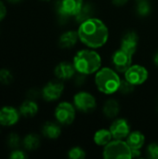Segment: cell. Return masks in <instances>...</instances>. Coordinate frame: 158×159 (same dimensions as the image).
Segmentation results:
<instances>
[{"label": "cell", "instance_id": "obj_1", "mask_svg": "<svg viewBox=\"0 0 158 159\" xmlns=\"http://www.w3.org/2000/svg\"><path fill=\"white\" fill-rule=\"evenodd\" d=\"M77 34L79 40L90 48L102 47L109 37V30L106 24L97 18H90L81 22Z\"/></svg>", "mask_w": 158, "mask_h": 159}, {"label": "cell", "instance_id": "obj_2", "mask_svg": "<svg viewBox=\"0 0 158 159\" xmlns=\"http://www.w3.org/2000/svg\"><path fill=\"white\" fill-rule=\"evenodd\" d=\"M73 63L76 72L87 75L97 73L101 69L102 58L95 50L82 49L74 55Z\"/></svg>", "mask_w": 158, "mask_h": 159}, {"label": "cell", "instance_id": "obj_3", "mask_svg": "<svg viewBox=\"0 0 158 159\" xmlns=\"http://www.w3.org/2000/svg\"><path fill=\"white\" fill-rule=\"evenodd\" d=\"M121 79L118 74L111 68L105 67L96 73L95 84L97 89L103 94L110 95L118 91Z\"/></svg>", "mask_w": 158, "mask_h": 159}, {"label": "cell", "instance_id": "obj_4", "mask_svg": "<svg viewBox=\"0 0 158 159\" xmlns=\"http://www.w3.org/2000/svg\"><path fill=\"white\" fill-rule=\"evenodd\" d=\"M102 157L106 159H130L131 149L123 140L111 141L103 148Z\"/></svg>", "mask_w": 158, "mask_h": 159}, {"label": "cell", "instance_id": "obj_5", "mask_svg": "<svg viewBox=\"0 0 158 159\" xmlns=\"http://www.w3.org/2000/svg\"><path fill=\"white\" fill-rule=\"evenodd\" d=\"M56 120L64 126L71 125L75 118V109L74 105L67 102H62L59 103L54 112Z\"/></svg>", "mask_w": 158, "mask_h": 159}, {"label": "cell", "instance_id": "obj_6", "mask_svg": "<svg viewBox=\"0 0 158 159\" xmlns=\"http://www.w3.org/2000/svg\"><path fill=\"white\" fill-rule=\"evenodd\" d=\"M74 105L80 112L91 113L95 110L97 102L92 94L87 91H81L74 96Z\"/></svg>", "mask_w": 158, "mask_h": 159}, {"label": "cell", "instance_id": "obj_7", "mask_svg": "<svg viewBox=\"0 0 158 159\" xmlns=\"http://www.w3.org/2000/svg\"><path fill=\"white\" fill-rule=\"evenodd\" d=\"M84 6V0H61L58 4V13L61 18L76 16Z\"/></svg>", "mask_w": 158, "mask_h": 159}, {"label": "cell", "instance_id": "obj_8", "mask_svg": "<svg viewBox=\"0 0 158 159\" xmlns=\"http://www.w3.org/2000/svg\"><path fill=\"white\" fill-rule=\"evenodd\" d=\"M125 79L133 84L134 86H139L143 84L148 78L147 69L139 64L131 65L125 73Z\"/></svg>", "mask_w": 158, "mask_h": 159}, {"label": "cell", "instance_id": "obj_9", "mask_svg": "<svg viewBox=\"0 0 158 159\" xmlns=\"http://www.w3.org/2000/svg\"><path fill=\"white\" fill-rule=\"evenodd\" d=\"M132 56L131 54L128 53L127 51L123 50L122 48H119L116 50L112 57L113 64L117 72L125 73L132 64Z\"/></svg>", "mask_w": 158, "mask_h": 159}, {"label": "cell", "instance_id": "obj_10", "mask_svg": "<svg viewBox=\"0 0 158 159\" xmlns=\"http://www.w3.org/2000/svg\"><path fill=\"white\" fill-rule=\"evenodd\" d=\"M64 86L60 81H50L42 89V96L47 102H54L61 98Z\"/></svg>", "mask_w": 158, "mask_h": 159}, {"label": "cell", "instance_id": "obj_11", "mask_svg": "<svg viewBox=\"0 0 158 159\" xmlns=\"http://www.w3.org/2000/svg\"><path fill=\"white\" fill-rule=\"evenodd\" d=\"M110 131L113 135V138L115 140H124L127 139L130 133V126L125 118L115 119L110 126Z\"/></svg>", "mask_w": 158, "mask_h": 159}, {"label": "cell", "instance_id": "obj_12", "mask_svg": "<svg viewBox=\"0 0 158 159\" xmlns=\"http://www.w3.org/2000/svg\"><path fill=\"white\" fill-rule=\"evenodd\" d=\"M20 111L12 106H4L0 109V125L11 127L19 121Z\"/></svg>", "mask_w": 158, "mask_h": 159}, {"label": "cell", "instance_id": "obj_13", "mask_svg": "<svg viewBox=\"0 0 158 159\" xmlns=\"http://www.w3.org/2000/svg\"><path fill=\"white\" fill-rule=\"evenodd\" d=\"M138 43H139V36L137 33L135 31H128L121 39L120 48L133 55L137 50Z\"/></svg>", "mask_w": 158, "mask_h": 159}, {"label": "cell", "instance_id": "obj_14", "mask_svg": "<svg viewBox=\"0 0 158 159\" xmlns=\"http://www.w3.org/2000/svg\"><path fill=\"white\" fill-rule=\"evenodd\" d=\"M75 71L76 70L74 63L69 61H61L55 67L54 74L60 80H68L74 76Z\"/></svg>", "mask_w": 158, "mask_h": 159}, {"label": "cell", "instance_id": "obj_15", "mask_svg": "<svg viewBox=\"0 0 158 159\" xmlns=\"http://www.w3.org/2000/svg\"><path fill=\"white\" fill-rule=\"evenodd\" d=\"M79 39L78 34L75 31H67L64 32L59 38V46L61 48H73L77 40Z\"/></svg>", "mask_w": 158, "mask_h": 159}, {"label": "cell", "instance_id": "obj_16", "mask_svg": "<svg viewBox=\"0 0 158 159\" xmlns=\"http://www.w3.org/2000/svg\"><path fill=\"white\" fill-rule=\"evenodd\" d=\"M126 142L131 150H140L145 143V137L141 131L135 130L129 134Z\"/></svg>", "mask_w": 158, "mask_h": 159}, {"label": "cell", "instance_id": "obj_17", "mask_svg": "<svg viewBox=\"0 0 158 159\" xmlns=\"http://www.w3.org/2000/svg\"><path fill=\"white\" fill-rule=\"evenodd\" d=\"M42 133L46 138L50 139V140H55L60 137L61 133V127L57 123L48 121L43 125Z\"/></svg>", "mask_w": 158, "mask_h": 159}, {"label": "cell", "instance_id": "obj_18", "mask_svg": "<svg viewBox=\"0 0 158 159\" xmlns=\"http://www.w3.org/2000/svg\"><path fill=\"white\" fill-rule=\"evenodd\" d=\"M102 112L107 118H115L118 116L120 112V104L116 100L109 99L105 102L102 107Z\"/></svg>", "mask_w": 158, "mask_h": 159}, {"label": "cell", "instance_id": "obj_19", "mask_svg": "<svg viewBox=\"0 0 158 159\" xmlns=\"http://www.w3.org/2000/svg\"><path fill=\"white\" fill-rule=\"evenodd\" d=\"M38 112V105L34 101L26 100L20 107V113L24 117H33Z\"/></svg>", "mask_w": 158, "mask_h": 159}, {"label": "cell", "instance_id": "obj_20", "mask_svg": "<svg viewBox=\"0 0 158 159\" xmlns=\"http://www.w3.org/2000/svg\"><path fill=\"white\" fill-rule=\"evenodd\" d=\"M113 139V135L110 131V129H102L95 132L94 134V143L99 146H105L107 145Z\"/></svg>", "mask_w": 158, "mask_h": 159}, {"label": "cell", "instance_id": "obj_21", "mask_svg": "<svg viewBox=\"0 0 158 159\" xmlns=\"http://www.w3.org/2000/svg\"><path fill=\"white\" fill-rule=\"evenodd\" d=\"M23 146L26 150L28 151H33L35 150L39 147L40 145V138L37 134L34 133H30L26 135L23 139Z\"/></svg>", "mask_w": 158, "mask_h": 159}, {"label": "cell", "instance_id": "obj_22", "mask_svg": "<svg viewBox=\"0 0 158 159\" xmlns=\"http://www.w3.org/2000/svg\"><path fill=\"white\" fill-rule=\"evenodd\" d=\"M92 14H93V7L91 5L89 4H86L83 6V7L81 8L80 12L75 16L77 21H79L80 23L83 22L84 20L92 18Z\"/></svg>", "mask_w": 158, "mask_h": 159}, {"label": "cell", "instance_id": "obj_23", "mask_svg": "<svg viewBox=\"0 0 158 159\" xmlns=\"http://www.w3.org/2000/svg\"><path fill=\"white\" fill-rule=\"evenodd\" d=\"M137 12L142 17L149 15L151 12V5L149 4V2L147 0L139 1V4L137 6Z\"/></svg>", "mask_w": 158, "mask_h": 159}, {"label": "cell", "instance_id": "obj_24", "mask_svg": "<svg viewBox=\"0 0 158 159\" xmlns=\"http://www.w3.org/2000/svg\"><path fill=\"white\" fill-rule=\"evenodd\" d=\"M68 157L71 159H84L86 157V152L81 147L74 146L69 150Z\"/></svg>", "mask_w": 158, "mask_h": 159}, {"label": "cell", "instance_id": "obj_25", "mask_svg": "<svg viewBox=\"0 0 158 159\" xmlns=\"http://www.w3.org/2000/svg\"><path fill=\"white\" fill-rule=\"evenodd\" d=\"M134 89H135V86L133 84L129 82L127 79H124V80H121L118 91H120L122 94H130L134 90Z\"/></svg>", "mask_w": 158, "mask_h": 159}, {"label": "cell", "instance_id": "obj_26", "mask_svg": "<svg viewBox=\"0 0 158 159\" xmlns=\"http://www.w3.org/2000/svg\"><path fill=\"white\" fill-rule=\"evenodd\" d=\"M13 80V75L11 72L7 69L0 70V83L3 85H9Z\"/></svg>", "mask_w": 158, "mask_h": 159}, {"label": "cell", "instance_id": "obj_27", "mask_svg": "<svg viewBox=\"0 0 158 159\" xmlns=\"http://www.w3.org/2000/svg\"><path fill=\"white\" fill-rule=\"evenodd\" d=\"M147 155L150 158L158 159V143H153L148 145Z\"/></svg>", "mask_w": 158, "mask_h": 159}, {"label": "cell", "instance_id": "obj_28", "mask_svg": "<svg viewBox=\"0 0 158 159\" xmlns=\"http://www.w3.org/2000/svg\"><path fill=\"white\" fill-rule=\"evenodd\" d=\"M20 139L18 134L11 133L7 138V144L10 148H17L20 144Z\"/></svg>", "mask_w": 158, "mask_h": 159}, {"label": "cell", "instance_id": "obj_29", "mask_svg": "<svg viewBox=\"0 0 158 159\" xmlns=\"http://www.w3.org/2000/svg\"><path fill=\"white\" fill-rule=\"evenodd\" d=\"M9 157L11 159H24L27 157V155L23 152V151H20V150H15L13 151Z\"/></svg>", "mask_w": 158, "mask_h": 159}, {"label": "cell", "instance_id": "obj_30", "mask_svg": "<svg viewBox=\"0 0 158 159\" xmlns=\"http://www.w3.org/2000/svg\"><path fill=\"white\" fill-rule=\"evenodd\" d=\"M78 74H79V75H76V77H75V76H74V83L77 84L78 86H80V85H82V84L85 82V80H86L85 75H83V74H81V73H78Z\"/></svg>", "mask_w": 158, "mask_h": 159}, {"label": "cell", "instance_id": "obj_31", "mask_svg": "<svg viewBox=\"0 0 158 159\" xmlns=\"http://www.w3.org/2000/svg\"><path fill=\"white\" fill-rule=\"evenodd\" d=\"M6 15H7V7L5 4L0 0V21L5 19Z\"/></svg>", "mask_w": 158, "mask_h": 159}, {"label": "cell", "instance_id": "obj_32", "mask_svg": "<svg viewBox=\"0 0 158 159\" xmlns=\"http://www.w3.org/2000/svg\"><path fill=\"white\" fill-rule=\"evenodd\" d=\"M113 1V4L115 6H117V7H122L124 5H126L128 3L129 0H112Z\"/></svg>", "mask_w": 158, "mask_h": 159}, {"label": "cell", "instance_id": "obj_33", "mask_svg": "<svg viewBox=\"0 0 158 159\" xmlns=\"http://www.w3.org/2000/svg\"><path fill=\"white\" fill-rule=\"evenodd\" d=\"M141 156V152L140 150H131V157H139Z\"/></svg>", "mask_w": 158, "mask_h": 159}, {"label": "cell", "instance_id": "obj_34", "mask_svg": "<svg viewBox=\"0 0 158 159\" xmlns=\"http://www.w3.org/2000/svg\"><path fill=\"white\" fill-rule=\"evenodd\" d=\"M154 62H155L156 65L158 66V50L156 51V53L155 54V56H154Z\"/></svg>", "mask_w": 158, "mask_h": 159}, {"label": "cell", "instance_id": "obj_35", "mask_svg": "<svg viewBox=\"0 0 158 159\" xmlns=\"http://www.w3.org/2000/svg\"><path fill=\"white\" fill-rule=\"evenodd\" d=\"M7 1H8V2H10V3H14V4H15V3L20 2V0H7Z\"/></svg>", "mask_w": 158, "mask_h": 159}, {"label": "cell", "instance_id": "obj_36", "mask_svg": "<svg viewBox=\"0 0 158 159\" xmlns=\"http://www.w3.org/2000/svg\"><path fill=\"white\" fill-rule=\"evenodd\" d=\"M156 110H157V112H158V98H157V102H156Z\"/></svg>", "mask_w": 158, "mask_h": 159}, {"label": "cell", "instance_id": "obj_37", "mask_svg": "<svg viewBox=\"0 0 158 159\" xmlns=\"http://www.w3.org/2000/svg\"><path fill=\"white\" fill-rule=\"evenodd\" d=\"M42 1H49V0H42Z\"/></svg>", "mask_w": 158, "mask_h": 159}, {"label": "cell", "instance_id": "obj_38", "mask_svg": "<svg viewBox=\"0 0 158 159\" xmlns=\"http://www.w3.org/2000/svg\"><path fill=\"white\" fill-rule=\"evenodd\" d=\"M138 1H142V0H138Z\"/></svg>", "mask_w": 158, "mask_h": 159}]
</instances>
